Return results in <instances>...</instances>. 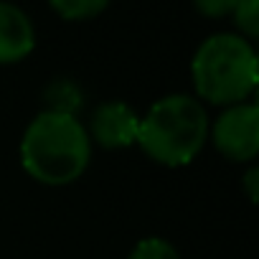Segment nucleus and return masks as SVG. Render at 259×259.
Segmentation results:
<instances>
[{"instance_id":"f257e3e1","label":"nucleus","mask_w":259,"mask_h":259,"mask_svg":"<svg viewBox=\"0 0 259 259\" xmlns=\"http://www.w3.org/2000/svg\"><path fill=\"white\" fill-rule=\"evenodd\" d=\"M92 158V140L76 114L41 112L21 140L23 170L44 186H69L79 181Z\"/></svg>"},{"instance_id":"f03ea898","label":"nucleus","mask_w":259,"mask_h":259,"mask_svg":"<svg viewBox=\"0 0 259 259\" xmlns=\"http://www.w3.org/2000/svg\"><path fill=\"white\" fill-rule=\"evenodd\" d=\"M208 127L211 122L198 97L168 94L140 117L138 145L158 165L181 168L203 150Z\"/></svg>"},{"instance_id":"7ed1b4c3","label":"nucleus","mask_w":259,"mask_h":259,"mask_svg":"<svg viewBox=\"0 0 259 259\" xmlns=\"http://www.w3.org/2000/svg\"><path fill=\"white\" fill-rule=\"evenodd\" d=\"M191 79L196 94L216 107L246 102L259 84V59L251 41L239 33L208 36L193 54Z\"/></svg>"},{"instance_id":"20e7f679","label":"nucleus","mask_w":259,"mask_h":259,"mask_svg":"<svg viewBox=\"0 0 259 259\" xmlns=\"http://www.w3.org/2000/svg\"><path fill=\"white\" fill-rule=\"evenodd\" d=\"M213 148L231 163H249L259 153V107L251 102L226 107L208 127Z\"/></svg>"},{"instance_id":"39448f33","label":"nucleus","mask_w":259,"mask_h":259,"mask_svg":"<svg viewBox=\"0 0 259 259\" xmlns=\"http://www.w3.org/2000/svg\"><path fill=\"white\" fill-rule=\"evenodd\" d=\"M138 130H140V114L124 104V102H104L92 112L87 135L92 143L107 150H122L138 143Z\"/></svg>"},{"instance_id":"423d86ee","label":"nucleus","mask_w":259,"mask_h":259,"mask_svg":"<svg viewBox=\"0 0 259 259\" xmlns=\"http://www.w3.org/2000/svg\"><path fill=\"white\" fill-rule=\"evenodd\" d=\"M36 49V28L23 8L0 0V64L23 61Z\"/></svg>"},{"instance_id":"0eeeda50","label":"nucleus","mask_w":259,"mask_h":259,"mask_svg":"<svg viewBox=\"0 0 259 259\" xmlns=\"http://www.w3.org/2000/svg\"><path fill=\"white\" fill-rule=\"evenodd\" d=\"M49 112H61V114H74L81 107V92L71 81H54L46 92Z\"/></svg>"},{"instance_id":"6e6552de","label":"nucleus","mask_w":259,"mask_h":259,"mask_svg":"<svg viewBox=\"0 0 259 259\" xmlns=\"http://www.w3.org/2000/svg\"><path fill=\"white\" fill-rule=\"evenodd\" d=\"M109 0H49V6L66 21H87L99 16Z\"/></svg>"},{"instance_id":"1a4fd4ad","label":"nucleus","mask_w":259,"mask_h":259,"mask_svg":"<svg viewBox=\"0 0 259 259\" xmlns=\"http://www.w3.org/2000/svg\"><path fill=\"white\" fill-rule=\"evenodd\" d=\"M234 26L239 28V36L251 41L259 36V0H239L231 11Z\"/></svg>"},{"instance_id":"9d476101","label":"nucleus","mask_w":259,"mask_h":259,"mask_svg":"<svg viewBox=\"0 0 259 259\" xmlns=\"http://www.w3.org/2000/svg\"><path fill=\"white\" fill-rule=\"evenodd\" d=\"M127 259H181L176 246L160 236H148L135 244V249L130 251Z\"/></svg>"},{"instance_id":"9b49d317","label":"nucleus","mask_w":259,"mask_h":259,"mask_svg":"<svg viewBox=\"0 0 259 259\" xmlns=\"http://www.w3.org/2000/svg\"><path fill=\"white\" fill-rule=\"evenodd\" d=\"M239 0H193V6L201 16L206 18H224L231 16V11L236 8Z\"/></svg>"},{"instance_id":"f8f14e48","label":"nucleus","mask_w":259,"mask_h":259,"mask_svg":"<svg viewBox=\"0 0 259 259\" xmlns=\"http://www.w3.org/2000/svg\"><path fill=\"white\" fill-rule=\"evenodd\" d=\"M244 188H246L249 201L254 203V201L259 198V170H256V168H249V170H246V176H244Z\"/></svg>"}]
</instances>
